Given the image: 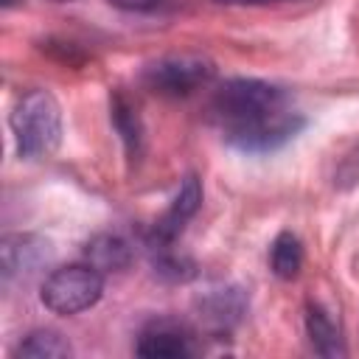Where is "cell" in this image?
Instances as JSON below:
<instances>
[{
    "instance_id": "cell-11",
    "label": "cell",
    "mask_w": 359,
    "mask_h": 359,
    "mask_svg": "<svg viewBox=\"0 0 359 359\" xmlns=\"http://www.w3.org/2000/svg\"><path fill=\"white\" fill-rule=\"evenodd\" d=\"M303 261H306V252H303V241L283 230L275 236L272 247H269V269L280 278V280H292L300 275L303 269Z\"/></svg>"
},
{
    "instance_id": "cell-7",
    "label": "cell",
    "mask_w": 359,
    "mask_h": 359,
    "mask_svg": "<svg viewBox=\"0 0 359 359\" xmlns=\"http://www.w3.org/2000/svg\"><path fill=\"white\" fill-rule=\"evenodd\" d=\"M135 353L143 359H188L196 353V339L188 328L171 320H157L140 331Z\"/></svg>"
},
{
    "instance_id": "cell-2",
    "label": "cell",
    "mask_w": 359,
    "mask_h": 359,
    "mask_svg": "<svg viewBox=\"0 0 359 359\" xmlns=\"http://www.w3.org/2000/svg\"><path fill=\"white\" fill-rule=\"evenodd\" d=\"M11 135L20 157H50L62 143V107L48 90H28L11 109Z\"/></svg>"
},
{
    "instance_id": "cell-8",
    "label": "cell",
    "mask_w": 359,
    "mask_h": 359,
    "mask_svg": "<svg viewBox=\"0 0 359 359\" xmlns=\"http://www.w3.org/2000/svg\"><path fill=\"white\" fill-rule=\"evenodd\" d=\"M244 314H247V294L236 286L213 289L199 300V317L213 334L230 331Z\"/></svg>"
},
{
    "instance_id": "cell-16",
    "label": "cell",
    "mask_w": 359,
    "mask_h": 359,
    "mask_svg": "<svg viewBox=\"0 0 359 359\" xmlns=\"http://www.w3.org/2000/svg\"><path fill=\"white\" fill-rule=\"evenodd\" d=\"M53 3H73V0H53Z\"/></svg>"
},
{
    "instance_id": "cell-14",
    "label": "cell",
    "mask_w": 359,
    "mask_h": 359,
    "mask_svg": "<svg viewBox=\"0 0 359 359\" xmlns=\"http://www.w3.org/2000/svg\"><path fill=\"white\" fill-rule=\"evenodd\" d=\"M112 3L115 8H123V11H149L157 6V0H107Z\"/></svg>"
},
{
    "instance_id": "cell-9",
    "label": "cell",
    "mask_w": 359,
    "mask_h": 359,
    "mask_svg": "<svg viewBox=\"0 0 359 359\" xmlns=\"http://www.w3.org/2000/svg\"><path fill=\"white\" fill-rule=\"evenodd\" d=\"M306 334H309L314 353H320L325 359H337V356L348 353L339 325L331 320V314L320 303H309V309H306Z\"/></svg>"
},
{
    "instance_id": "cell-3",
    "label": "cell",
    "mask_w": 359,
    "mask_h": 359,
    "mask_svg": "<svg viewBox=\"0 0 359 359\" xmlns=\"http://www.w3.org/2000/svg\"><path fill=\"white\" fill-rule=\"evenodd\" d=\"M104 286H107V275L101 269H95L93 264L81 261V264L56 266L42 280L39 297H42L45 309H50L53 314L73 317V314L93 309L104 297Z\"/></svg>"
},
{
    "instance_id": "cell-15",
    "label": "cell",
    "mask_w": 359,
    "mask_h": 359,
    "mask_svg": "<svg viewBox=\"0 0 359 359\" xmlns=\"http://www.w3.org/2000/svg\"><path fill=\"white\" fill-rule=\"evenodd\" d=\"M219 6H280V3H292V0H213Z\"/></svg>"
},
{
    "instance_id": "cell-13",
    "label": "cell",
    "mask_w": 359,
    "mask_h": 359,
    "mask_svg": "<svg viewBox=\"0 0 359 359\" xmlns=\"http://www.w3.org/2000/svg\"><path fill=\"white\" fill-rule=\"evenodd\" d=\"M112 123L126 146L129 154H137L140 151V140H143V126H140V115L135 109V104L126 98V95H115L112 101Z\"/></svg>"
},
{
    "instance_id": "cell-4",
    "label": "cell",
    "mask_w": 359,
    "mask_h": 359,
    "mask_svg": "<svg viewBox=\"0 0 359 359\" xmlns=\"http://www.w3.org/2000/svg\"><path fill=\"white\" fill-rule=\"evenodd\" d=\"M213 73V65L202 56H165L143 70V84L163 98H188L208 87Z\"/></svg>"
},
{
    "instance_id": "cell-6",
    "label": "cell",
    "mask_w": 359,
    "mask_h": 359,
    "mask_svg": "<svg viewBox=\"0 0 359 359\" xmlns=\"http://www.w3.org/2000/svg\"><path fill=\"white\" fill-rule=\"evenodd\" d=\"M199 205H202V182L196 177H185L177 196L151 227V247H174L185 224L196 216Z\"/></svg>"
},
{
    "instance_id": "cell-10",
    "label": "cell",
    "mask_w": 359,
    "mask_h": 359,
    "mask_svg": "<svg viewBox=\"0 0 359 359\" xmlns=\"http://www.w3.org/2000/svg\"><path fill=\"white\" fill-rule=\"evenodd\" d=\"M84 261L93 264L95 269H101L104 275L123 272L132 264V250H129V244L121 236H115V233H98V236H93L87 241Z\"/></svg>"
},
{
    "instance_id": "cell-1",
    "label": "cell",
    "mask_w": 359,
    "mask_h": 359,
    "mask_svg": "<svg viewBox=\"0 0 359 359\" xmlns=\"http://www.w3.org/2000/svg\"><path fill=\"white\" fill-rule=\"evenodd\" d=\"M210 115L222 135L241 151H272L303 126L292 98L261 79H230L210 98Z\"/></svg>"
},
{
    "instance_id": "cell-5",
    "label": "cell",
    "mask_w": 359,
    "mask_h": 359,
    "mask_svg": "<svg viewBox=\"0 0 359 359\" xmlns=\"http://www.w3.org/2000/svg\"><path fill=\"white\" fill-rule=\"evenodd\" d=\"M50 258V244L34 233H8L0 241V278L3 283L34 278Z\"/></svg>"
},
{
    "instance_id": "cell-12",
    "label": "cell",
    "mask_w": 359,
    "mask_h": 359,
    "mask_svg": "<svg viewBox=\"0 0 359 359\" xmlns=\"http://www.w3.org/2000/svg\"><path fill=\"white\" fill-rule=\"evenodd\" d=\"M14 356H28V359H67L73 356V345L67 337H62L53 328H36L25 334V339L17 345Z\"/></svg>"
}]
</instances>
